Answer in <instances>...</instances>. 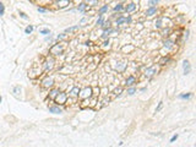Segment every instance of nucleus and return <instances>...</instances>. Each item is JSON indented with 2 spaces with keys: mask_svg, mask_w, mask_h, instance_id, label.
Segmentation results:
<instances>
[{
  "mask_svg": "<svg viewBox=\"0 0 196 147\" xmlns=\"http://www.w3.org/2000/svg\"><path fill=\"white\" fill-rule=\"evenodd\" d=\"M54 68V59L53 58H47L43 62V71H50L51 69Z\"/></svg>",
  "mask_w": 196,
  "mask_h": 147,
  "instance_id": "4",
  "label": "nucleus"
},
{
  "mask_svg": "<svg viewBox=\"0 0 196 147\" xmlns=\"http://www.w3.org/2000/svg\"><path fill=\"white\" fill-rule=\"evenodd\" d=\"M156 74V68L154 66H151V68H147L145 71V76L146 77H148V79H151L152 76Z\"/></svg>",
  "mask_w": 196,
  "mask_h": 147,
  "instance_id": "15",
  "label": "nucleus"
},
{
  "mask_svg": "<svg viewBox=\"0 0 196 147\" xmlns=\"http://www.w3.org/2000/svg\"><path fill=\"white\" fill-rule=\"evenodd\" d=\"M69 4H70L69 0H60V1H58V9H65Z\"/></svg>",
  "mask_w": 196,
  "mask_h": 147,
  "instance_id": "20",
  "label": "nucleus"
},
{
  "mask_svg": "<svg viewBox=\"0 0 196 147\" xmlns=\"http://www.w3.org/2000/svg\"><path fill=\"white\" fill-rule=\"evenodd\" d=\"M18 15H20V17H21V18H23V20H28V18H29V17H28L23 11H21V10L18 11Z\"/></svg>",
  "mask_w": 196,
  "mask_h": 147,
  "instance_id": "38",
  "label": "nucleus"
},
{
  "mask_svg": "<svg viewBox=\"0 0 196 147\" xmlns=\"http://www.w3.org/2000/svg\"><path fill=\"white\" fill-rule=\"evenodd\" d=\"M1 102H3V97L0 96V103H1Z\"/></svg>",
  "mask_w": 196,
  "mask_h": 147,
  "instance_id": "47",
  "label": "nucleus"
},
{
  "mask_svg": "<svg viewBox=\"0 0 196 147\" xmlns=\"http://www.w3.org/2000/svg\"><path fill=\"white\" fill-rule=\"evenodd\" d=\"M80 87L78 86H75V87H73L71 90H70V92H69V94H67V97H74V98H78V93H80Z\"/></svg>",
  "mask_w": 196,
  "mask_h": 147,
  "instance_id": "10",
  "label": "nucleus"
},
{
  "mask_svg": "<svg viewBox=\"0 0 196 147\" xmlns=\"http://www.w3.org/2000/svg\"><path fill=\"white\" fill-rule=\"evenodd\" d=\"M42 86H43L44 88H53V87H54V79L47 76L45 79L42 80Z\"/></svg>",
  "mask_w": 196,
  "mask_h": 147,
  "instance_id": "5",
  "label": "nucleus"
},
{
  "mask_svg": "<svg viewBox=\"0 0 196 147\" xmlns=\"http://www.w3.org/2000/svg\"><path fill=\"white\" fill-rule=\"evenodd\" d=\"M163 21H164V17H158L156 21H154V27L158 29H161L164 27V25H163Z\"/></svg>",
  "mask_w": 196,
  "mask_h": 147,
  "instance_id": "16",
  "label": "nucleus"
},
{
  "mask_svg": "<svg viewBox=\"0 0 196 147\" xmlns=\"http://www.w3.org/2000/svg\"><path fill=\"white\" fill-rule=\"evenodd\" d=\"M162 107H163V102H162V101H161V102L158 103V106H157V108H156V113H157V112H159V110L162 109Z\"/></svg>",
  "mask_w": 196,
  "mask_h": 147,
  "instance_id": "43",
  "label": "nucleus"
},
{
  "mask_svg": "<svg viewBox=\"0 0 196 147\" xmlns=\"http://www.w3.org/2000/svg\"><path fill=\"white\" fill-rule=\"evenodd\" d=\"M37 11L40 12V14H45V12L48 11V7H45V6H40L39 5L38 7H37Z\"/></svg>",
  "mask_w": 196,
  "mask_h": 147,
  "instance_id": "32",
  "label": "nucleus"
},
{
  "mask_svg": "<svg viewBox=\"0 0 196 147\" xmlns=\"http://www.w3.org/2000/svg\"><path fill=\"white\" fill-rule=\"evenodd\" d=\"M49 51H50L51 55H60V54H63L64 53V47H63V44H60V43H58V44H54L50 47V49H49Z\"/></svg>",
  "mask_w": 196,
  "mask_h": 147,
  "instance_id": "3",
  "label": "nucleus"
},
{
  "mask_svg": "<svg viewBox=\"0 0 196 147\" xmlns=\"http://www.w3.org/2000/svg\"><path fill=\"white\" fill-rule=\"evenodd\" d=\"M137 9V5L135 4V3H129V4H126V5H124V11L126 12V14H130V12H134L135 10Z\"/></svg>",
  "mask_w": 196,
  "mask_h": 147,
  "instance_id": "7",
  "label": "nucleus"
},
{
  "mask_svg": "<svg viewBox=\"0 0 196 147\" xmlns=\"http://www.w3.org/2000/svg\"><path fill=\"white\" fill-rule=\"evenodd\" d=\"M169 33H170V29H169V28H164V29H163V32H162V34L164 36V37H166V36L168 37Z\"/></svg>",
  "mask_w": 196,
  "mask_h": 147,
  "instance_id": "42",
  "label": "nucleus"
},
{
  "mask_svg": "<svg viewBox=\"0 0 196 147\" xmlns=\"http://www.w3.org/2000/svg\"><path fill=\"white\" fill-rule=\"evenodd\" d=\"M39 34L48 36V34H50V29L49 28H39Z\"/></svg>",
  "mask_w": 196,
  "mask_h": 147,
  "instance_id": "29",
  "label": "nucleus"
},
{
  "mask_svg": "<svg viewBox=\"0 0 196 147\" xmlns=\"http://www.w3.org/2000/svg\"><path fill=\"white\" fill-rule=\"evenodd\" d=\"M177 139H178V134H175V135L172 136V139H170V142H174L175 140H177Z\"/></svg>",
  "mask_w": 196,
  "mask_h": 147,
  "instance_id": "45",
  "label": "nucleus"
},
{
  "mask_svg": "<svg viewBox=\"0 0 196 147\" xmlns=\"http://www.w3.org/2000/svg\"><path fill=\"white\" fill-rule=\"evenodd\" d=\"M92 93H93V90H92V87H85L82 90H80V93H78V97L81 98V99H90L91 97H92Z\"/></svg>",
  "mask_w": 196,
  "mask_h": 147,
  "instance_id": "1",
  "label": "nucleus"
},
{
  "mask_svg": "<svg viewBox=\"0 0 196 147\" xmlns=\"http://www.w3.org/2000/svg\"><path fill=\"white\" fill-rule=\"evenodd\" d=\"M136 77H135L134 75H130V76H128L126 77V80H125V86L126 87H131V86H135V83H136Z\"/></svg>",
  "mask_w": 196,
  "mask_h": 147,
  "instance_id": "9",
  "label": "nucleus"
},
{
  "mask_svg": "<svg viewBox=\"0 0 196 147\" xmlns=\"http://www.w3.org/2000/svg\"><path fill=\"white\" fill-rule=\"evenodd\" d=\"M78 28H80V25H75V26H71V27H67V28H65L64 33H73V32H76Z\"/></svg>",
  "mask_w": 196,
  "mask_h": 147,
  "instance_id": "19",
  "label": "nucleus"
},
{
  "mask_svg": "<svg viewBox=\"0 0 196 147\" xmlns=\"http://www.w3.org/2000/svg\"><path fill=\"white\" fill-rule=\"evenodd\" d=\"M157 11H158V7L157 6H150V7H147L145 11V16L146 17H152L154 16L157 14Z\"/></svg>",
  "mask_w": 196,
  "mask_h": 147,
  "instance_id": "6",
  "label": "nucleus"
},
{
  "mask_svg": "<svg viewBox=\"0 0 196 147\" xmlns=\"http://www.w3.org/2000/svg\"><path fill=\"white\" fill-rule=\"evenodd\" d=\"M48 109H49V113H53V114H61L63 113V109L59 106H50Z\"/></svg>",
  "mask_w": 196,
  "mask_h": 147,
  "instance_id": "14",
  "label": "nucleus"
},
{
  "mask_svg": "<svg viewBox=\"0 0 196 147\" xmlns=\"http://www.w3.org/2000/svg\"><path fill=\"white\" fill-rule=\"evenodd\" d=\"M67 93H65V92H59L58 94H56V97L54 98V101H55V103L59 106H63V104H66L67 103Z\"/></svg>",
  "mask_w": 196,
  "mask_h": 147,
  "instance_id": "2",
  "label": "nucleus"
},
{
  "mask_svg": "<svg viewBox=\"0 0 196 147\" xmlns=\"http://www.w3.org/2000/svg\"><path fill=\"white\" fill-rule=\"evenodd\" d=\"M136 92H137V90H136L135 86H131V87H128V88H126V93H128L129 96H134Z\"/></svg>",
  "mask_w": 196,
  "mask_h": 147,
  "instance_id": "25",
  "label": "nucleus"
},
{
  "mask_svg": "<svg viewBox=\"0 0 196 147\" xmlns=\"http://www.w3.org/2000/svg\"><path fill=\"white\" fill-rule=\"evenodd\" d=\"M189 34H190V31H189V29H186V32L184 33V37H183V40H184V42L189 39Z\"/></svg>",
  "mask_w": 196,
  "mask_h": 147,
  "instance_id": "40",
  "label": "nucleus"
},
{
  "mask_svg": "<svg viewBox=\"0 0 196 147\" xmlns=\"http://www.w3.org/2000/svg\"><path fill=\"white\" fill-rule=\"evenodd\" d=\"M88 22V18L87 17H84V18H81V21H80V26H84L85 23Z\"/></svg>",
  "mask_w": 196,
  "mask_h": 147,
  "instance_id": "41",
  "label": "nucleus"
},
{
  "mask_svg": "<svg viewBox=\"0 0 196 147\" xmlns=\"http://www.w3.org/2000/svg\"><path fill=\"white\" fill-rule=\"evenodd\" d=\"M183 70H184V75H189L191 72V65L189 60H184L183 61Z\"/></svg>",
  "mask_w": 196,
  "mask_h": 147,
  "instance_id": "13",
  "label": "nucleus"
},
{
  "mask_svg": "<svg viewBox=\"0 0 196 147\" xmlns=\"http://www.w3.org/2000/svg\"><path fill=\"white\" fill-rule=\"evenodd\" d=\"M128 68V61H119L117 62V65H115V70H117L118 72H123L125 71V69Z\"/></svg>",
  "mask_w": 196,
  "mask_h": 147,
  "instance_id": "8",
  "label": "nucleus"
},
{
  "mask_svg": "<svg viewBox=\"0 0 196 147\" xmlns=\"http://www.w3.org/2000/svg\"><path fill=\"white\" fill-rule=\"evenodd\" d=\"M132 49H134V47H129V48H128V47H124L123 48L124 51H129V50H132Z\"/></svg>",
  "mask_w": 196,
  "mask_h": 147,
  "instance_id": "44",
  "label": "nucleus"
},
{
  "mask_svg": "<svg viewBox=\"0 0 196 147\" xmlns=\"http://www.w3.org/2000/svg\"><path fill=\"white\" fill-rule=\"evenodd\" d=\"M114 31L115 29L114 28H112V27H107V28H103V33H102V38L103 39H107L109 36L112 33H114Z\"/></svg>",
  "mask_w": 196,
  "mask_h": 147,
  "instance_id": "12",
  "label": "nucleus"
},
{
  "mask_svg": "<svg viewBox=\"0 0 196 147\" xmlns=\"http://www.w3.org/2000/svg\"><path fill=\"white\" fill-rule=\"evenodd\" d=\"M109 10V6L108 4H104V5H102L99 9H98V16H102V15H104L106 12H108Z\"/></svg>",
  "mask_w": 196,
  "mask_h": 147,
  "instance_id": "17",
  "label": "nucleus"
},
{
  "mask_svg": "<svg viewBox=\"0 0 196 147\" xmlns=\"http://www.w3.org/2000/svg\"><path fill=\"white\" fill-rule=\"evenodd\" d=\"M178 98L179 99H191L192 98V93L191 92H188V93H180V94H178Z\"/></svg>",
  "mask_w": 196,
  "mask_h": 147,
  "instance_id": "18",
  "label": "nucleus"
},
{
  "mask_svg": "<svg viewBox=\"0 0 196 147\" xmlns=\"http://www.w3.org/2000/svg\"><path fill=\"white\" fill-rule=\"evenodd\" d=\"M60 91H59V88H51L50 92H49V98H51V99H54L56 97V94L59 93Z\"/></svg>",
  "mask_w": 196,
  "mask_h": 147,
  "instance_id": "24",
  "label": "nucleus"
},
{
  "mask_svg": "<svg viewBox=\"0 0 196 147\" xmlns=\"http://www.w3.org/2000/svg\"><path fill=\"white\" fill-rule=\"evenodd\" d=\"M32 32H33V26H32V25H28L27 27L25 28V33H26V34H31Z\"/></svg>",
  "mask_w": 196,
  "mask_h": 147,
  "instance_id": "31",
  "label": "nucleus"
},
{
  "mask_svg": "<svg viewBox=\"0 0 196 147\" xmlns=\"http://www.w3.org/2000/svg\"><path fill=\"white\" fill-rule=\"evenodd\" d=\"M123 87H118V88H115V91H114V93L117 94V96H120V93L123 92Z\"/></svg>",
  "mask_w": 196,
  "mask_h": 147,
  "instance_id": "39",
  "label": "nucleus"
},
{
  "mask_svg": "<svg viewBox=\"0 0 196 147\" xmlns=\"http://www.w3.org/2000/svg\"><path fill=\"white\" fill-rule=\"evenodd\" d=\"M4 14H5V5L0 1V17L4 16Z\"/></svg>",
  "mask_w": 196,
  "mask_h": 147,
  "instance_id": "35",
  "label": "nucleus"
},
{
  "mask_svg": "<svg viewBox=\"0 0 196 147\" xmlns=\"http://www.w3.org/2000/svg\"><path fill=\"white\" fill-rule=\"evenodd\" d=\"M124 22H125V17L121 15V16H118L117 18H115V25L117 26H121V25H124Z\"/></svg>",
  "mask_w": 196,
  "mask_h": 147,
  "instance_id": "23",
  "label": "nucleus"
},
{
  "mask_svg": "<svg viewBox=\"0 0 196 147\" xmlns=\"http://www.w3.org/2000/svg\"><path fill=\"white\" fill-rule=\"evenodd\" d=\"M169 60H170V58L169 57H163L162 59H161V60H159V61H158V64H159V65H166V64H167V62H169Z\"/></svg>",
  "mask_w": 196,
  "mask_h": 147,
  "instance_id": "28",
  "label": "nucleus"
},
{
  "mask_svg": "<svg viewBox=\"0 0 196 147\" xmlns=\"http://www.w3.org/2000/svg\"><path fill=\"white\" fill-rule=\"evenodd\" d=\"M66 38H67V34L66 33L58 34V37H56V39H58V40H63V39H66Z\"/></svg>",
  "mask_w": 196,
  "mask_h": 147,
  "instance_id": "36",
  "label": "nucleus"
},
{
  "mask_svg": "<svg viewBox=\"0 0 196 147\" xmlns=\"http://www.w3.org/2000/svg\"><path fill=\"white\" fill-rule=\"evenodd\" d=\"M173 45H174V42L172 39H169V38H167V39L163 42V47H164V48H167V49H170Z\"/></svg>",
  "mask_w": 196,
  "mask_h": 147,
  "instance_id": "21",
  "label": "nucleus"
},
{
  "mask_svg": "<svg viewBox=\"0 0 196 147\" xmlns=\"http://www.w3.org/2000/svg\"><path fill=\"white\" fill-rule=\"evenodd\" d=\"M123 1H125V0H119V3H123Z\"/></svg>",
  "mask_w": 196,
  "mask_h": 147,
  "instance_id": "48",
  "label": "nucleus"
},
{
  "mask_svg": "<svg viewBox=\"0 0 196 147\" xmlns=\"http://www.w3.org/2000/svg\"><path fill=\"white\" fill-rule=\"evenodd\" d=\"M90 6L87 5L85 1H82V3H80L77 6H76V10H77L78 12H81V14H86V10L88 9Z\"/></svg>",
  "mask_w": 196,
  "mask_h": 147,
  "instance_id": "11",
  "label": "nucleus"
},
{
  "mask_svg": "<svg viewBox=\"0 0 196 147\" xmlns=\"http://www.w3.org/2000/svg\"><path fill=\"white\" fill-rule=\"evenodd\" d=\"M103 22H104V16H103V15H102V16H98L97 21H96V26H97V27H101L102 25H103Z\"/></svg>",
  "mask_w": 196,
  "mask_h": 147,
  "instance_id": "27",
  "label": "nucleus"
},
{
  "mask_svg": "<svg viewBox=\"0 0 196 147\" xmlns=\"http://www.w3.org/2000/svg\"><path fill=\"white\" fill-rule=\"evenodd\" d=\"M131 22H132V17H131V15H128V16L125 17V22H124V23H126V25H130Z\"/></svg>",
  "mask_w": 196,
  "mask_h": 147,
  "instance_id": "37",
  "label": "nucleus"
},
{
  "mask_svg": "<svg viewBox=\"0 0 196 147\" xmlns=\"http://www.w3.org/2000/svg\"><path fill=\"white\" fill-rule=\"evenodd\" d=\"M85 3H86L88 6H96L98 4V0H86Z\"/></svg>",
  "mask_w": 196,
  "mask_h": 147,
  "instance_id": "30",
  "label": "nucleus"
},
{
  "mask_svg": "<svg viewBox=\"0 0 196 147\" xmlns=\"http://www.w3.org/2000/svg\"><path fill=\"white\" fill-rule=\"evenodd\" d=\"M20 92H21V87H20V86H15V87L12 88V93H14L15 96H18Z\"/></svg>",
  "mask_w": 196,
  "mask_h": 147,
  "instance_id": "33",
  "label": "nucleus"
},
{
  "mask_svg": "<svg viewBox=\"0 0 196 147\" xmlns=\"http://www.w3.org/2000/svg\"><path fill=\"white\" fill-rule=\"evenodd\" d=\"M50 39H51V33L48 34V36H45V38H44L45 42H48V40H50Z\"/></svg>",
  "mask_w": 196,
  "mask_h": 147,
  "instance_id": "46",
  "label": "nucleus"
},
{
  "mask_svg": "<svg viewBox=\"0 0 196 147\" xmlns=\"http://www.w3.org/2000/svg\"><path fill=\"white\" fill-rule=\"evenodd\" d=\"M56 1H60V0H56Z\"/></svg>",
  "mask_w": 196,
  "mask_h": 147,
  "instance_id": "49",
  "label": "nucleus"
},
{
  "mask_svg": "<svg viewBox=\"0 0 196 147\" xmlns=\"http://www.w3.org/2000/svg\"><path fill=\"white\" fill-rule=\"evenodd\" d=\"M114 12H121V11H124V4L123 3H118L117 5L114 6Z\"/></svg>",
  "mask_w": 196,
  "mask_h": 147,
  "instance_id": "22",
  "label": "nucleus"
},
{
  "mask_svg": "<svg viewBox=\"0 0 196 147\" xmlns=\"http://www.w3.org/2000/svg\"><path fill=\"white\" fill-rule=\"evenodd\" d=\"M101 27H103V28H107V27H112V21H110V20H108V21H104Z\"/></svg>",
  "mask_w": 196,
  "mask_h": 147,
  "instance_id": "34",
  "label": "nucleus"
},
{
  "mask_svg": "<svg viewBox=\"0 0 196 147\" xmlns=\"http://www.w3.org/2000/svg\"><path fill=\"white\" fill-rule=\"evenodd\" d=\"M159 1L161 0H147V7H150V6H157L159 4Z\"/></svg>",
  "mask_w": 196,
  "mask_h": 147,
  "instance_id": "26",
  "label": "nucleus"
}]
</instances>
